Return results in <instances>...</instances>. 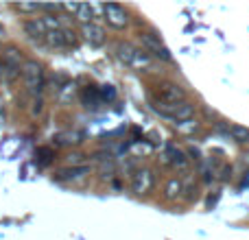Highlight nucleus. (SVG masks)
Segmentation results:
<instances>
[{
	"label": "nucleus",
	"instance_id": "39448f33",
	"mask_svg": "<svg viewBox=\"0 0 249 240\" xmlns=\"http://www.w3.org/2000/svg\"><path fill=\"white\" fill-rule=\"evenodd\" d=\"M153 188H155L153 171H149V168H140L131 179V190L138 194V197H144V194H149Z\"/></svg>",
	"mask_w": 249,
	"mask_h": 240
},
{
	"label": "nucleus",
	"instance_id": "a211bd4d",
	"mask_svg": "<svg viewBox=\"0 0 249 240\" xmlns=\"http://www.w3.org/2000/svg\"><path fill=\"white\" fill-rule=\"evenodd\" d=\"M101 96H103V99H107V101H114V99H116V90H114L112 86H103Z\"/></svg>",
	"mask_w": 249,
	"mask_h": 240
},
{
	"label": "nucleus",
	"instance_id": "20e7f679",
	"mask_svg": "<svg viewBox=\"0 0 249 240\" xmlns=\"http://www.w3.org/2000/svg\"><path fill=\"white\" fill-rule=\"evenodd\" d=\"M186 101V92L181 90L175 83H164V86L158 87V101L155 103L160 105H177Z\"/></svg>",
	"mask_w": 249,
	"mask_h": 240
},
{
	"label": "nucleus",
	"instance_id": "9d476101",
	"mask_svg": "<svg viewBox=\"0 0 249 240\" xmlns=\"http://www.w3.org/2000/svg\"><path fill=\"white\" fill-rule=\"evenodd\" d=\"M90 172V168L88 166H72V168H64V171H59L55 175L57 181H70V179H79V177L88 175Z\"/></svg>",
	"mask_w": 249,
	"mask_h": 240
},
{
	"label": "nucleus",
	"instance_id": "6e6552de",
	"mask_svg": "<svg viewBox=\"0 0 249 240\" xmlns=\"http://www.w3.org/2000/svg\"><path fill=\"white\" fill-rule=\"evenodd\" d=\"M81 35H83V39H86L90 46H103V44H105V31L101 29L99 24H94V22L83 24Z\"/></svg>",
	"mask_w": 249,
	"mask_h": 240
},
{
	"label": "nucleus",
	"instance_id": "f8f14e48",
	"mask_svg": "<svg viewBox=\"0 0 249 240\" xmlns=\"http://www.w3.org/2000/svg\"><path fill=\"white\" fill-rule=\"evenodd\" d=\"M46 44L51 48H55V51H61V48H68V42H66V35H64V29L59 31H51V33H46Z\"/></svg>",
	"mask_w": 249,
	"mask_h": 240
},
{
	"label": "nucleus",
	"instance_id": "4468645a",
	"mask_svg": "<svg viewBox=\"0 0 249 240\" xmlns=\"http://www.w3.org/2000/svg\"><path fill=\"white\" fill-rule=\"evenodd\" d=\"M228 133L232 136V140H236V142H249V129L247 127H241V124H230Z\"/></svg>",
	"mask_w": 249,
	"mask_h": 240
},
{
	"label": "nucleus",
	"instance_id": "6ab92c4d",
	"mask_svg": "<svg viewBox=\"0 0 249 240\" xmlns=\"http://www.w3.org/2000/svg\"><path fill=\"white\" fill-rule=\"evenodd\" d=\"M37 155H42V164H48V162H51L53 151H51V149H39V151H37Z\"/></svg>",
	"mask_w": 249,
	"mask_h": 240
},
{
	"label": "nucleus",
	"instance_id": "dca6fc26",
	"mask_svg": "<svg viewBox=\"0 0 249 240\" xmlns=\"http://www.w3.org/2000/svg\"><path fill=\"white\" fill-rule=\"evenodd\" d=\"M179 192H181V181L177 179V177H173V179L166 184V188H164V197L175 199V197H179Z\"/></svg>",
	"mask_w": 249,
	"mask_h": 240
},
{
	"label": "nucleus",
	"instance_id": "1a4fd4ad",
	"mask_svg": "<svg viewBox=\"0 0 249 240\" xmlns=\"http://www.w3.org/2000/svg\"><path fill=\"white\" fill-rule=\"evenodd\" d=\"M24 31H26V35L33 37V39H44L46 37V33H48L44 20H26L24 22Z\"/></svg>",
	"mask_w": 249,
	"mask_h": 240
},
{
	"label": "nucleus",
	"instance_id": "9b49d317",
	"mask_svg": "<svg viewBox=\"0 0 249 240\" xmlns=\"http://www.w3.org/2000/svg\"><path fill=\"white\" fill-rule=\"evenodd\" d=\"M166 157L171 159V164L179 171H186L188 168V162H186V155L184 151H179L177 146H166Z\"/></svg>",
	"mask_w": 249,
	"mask_h": 240
},
{
	"label": "nucleus",
	"instance_id": "0eeeda50",
	"mask_svg": "<svg viewBox=\"0 0 249 240\" xmlns=\"http://www.w3.org/2000/svg\"><path fill=\"white\" fill-rule=\"evenodd\" d=\"M142 46H144V51L149 52V55L158 57V59L162 61H171V52H168V48L162 44V39L158 37V35L153 33H142Z\"/></svg>",
	"mask_w": 249,
	"mask_h": 240
},
{
	"label": "nucleus",
	"instance_id": "7ed1b4c3",
	"mask_svg": "<svg viewBox=\"0 0 249 240\" xmlns=\"http://www.w3.org/2000/svg\"><path fill=\"white\" fill-rule=\"evenodd\" d=\"M22 79H24L26 87L31 92H37L42 87V81H44V70L37 61H24L22 64Z\"/></svg>",
	"mask_w": 249,
	"mask_h": 240
},
{
	"label": "nucleus",
	"instance_id": "f03ea898",
	"mask_svg": "<svg viewBox=\"0 0 249 240\" xmlns=\"http://www.w3.org/2000/svg\"><path fill=\"white\" fill-rule=\"evenodd\" d=\"M155 112H160L164 118H171L177 122H181V120H188L193 118L195 114V105H190L188 101H184V103H177V105H160V103H153Z\"/></svg>",
	"mask_w": 249,
	"mask_h": 240
},
{
	"label": "nucleus",
	"instance_id": "f257e3e1",
	"mask_svg": "<svg viewBox=\"0 0 249 240\" xmlns=\"http://www.w3.org/2000/svg\"><path fill=\"white\" fill-rule=\"evenodd\" d=\"M118 57H121L129 68L138 70V72L153 68V57L146 51H142V48L131 46V44H121V46H118Z\"/></svg>",
	"mask_w": 249,
	"mask_h": 240
},
{
	"label": "nucleus",
	"instance_id": "423d86ee",
	"mask_svg": "<svg viewBox=\"0 0 249 240\" xmlns=\"http://www.w3.org/2000/svg\"><path fill=\"white\" fill-rule=\"evenodd\" d=\"M103 13H105V20H107V24L112 26V29H124V26L129 24V13L127 9L121 7V4H103Z\"/></svg>",
	"mask_w": 249,
	"mask_h": 240
},
{
	"label": "nucleus",
	"instance_id": "2eb2a0df",
	"mask_svg": "<svg viewBox=\"0 0 249 240\" xmlns=\"http://www.w3.org/2000/svg\"><path fill=\"white\" fill-rule=\"evenodd\" d=\"M175 127H177V133H181V136H190V133H195L199 129V122L195 118H188V120H181V122H177Z\"/></svg>",
	"mask_w": 249,
	"mask_h": 240
},
{
	"label": "nucleus",
	"instance_id": "f3484780",
	"mask_svg": "<svg viewBox=\"0 0 249 240\" xmlns=\"http://www.w3.org/2000/svg\"><path fill=\"white\" fill-rule=\"evenodd\" d=\"M13 7L18 9V11H22V13H33V11H37L39 9V4H29V2H18V4H13Z\"/></svg>",
	"mask_w": 249,
	"mask_h": 240
},
{
	"label": "nucleus",
	"instance_id": "ddd939ff",
	"mask_svg": "<svg viewBox=\"0 0 249 240\" xmlns=\"http://www.w3.org/2000/svg\"><path fill=\"white\" fill-rule=\"evenodd\" d=\"M74 17L79 22H83V24H90L94 20V7L92 4H79L77 11H74Z\"/></svg>",
	"mask_w": 249,
	"mask_h": 240
}]
</instances>
